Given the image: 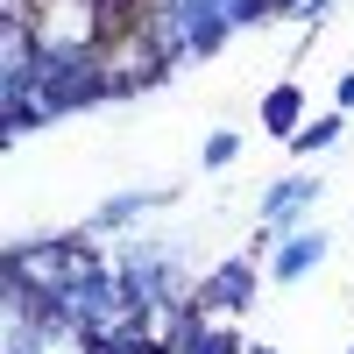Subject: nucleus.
I'll return each instance as SVG.
<instances>
[{
    "mask_svg": "<svg viewBox=\"0 0 354 354\" xmlns=\"http://www.w3.org/2000/svg\"><path fill=\"white\" fill-rule=\"evenodd\" d=\"M262 262L255 255H227V262H213V270L198 277V290H192V305L205 312V319H234V326H241V319L255 312V298H262Z\"/></svg>",
    "mask_w": 354,
    "mask_h": 354,
    "instance_id": "obj_1",
    "label": "nucleus"
},
{
    "mask_svg": "<svg viewBox=\"0 0 354 354\" xmlns=\"http://www.w3.org/2000/svg\"><path fill=\"white\" fill-rule=\"evenodd\" d=\"M163 205H177V185H135V192H113L93 205V220H85L78 234L85 241H121V234H135L149 213H163Z\"/></svg>",
    "mask_w": 354,
    "mask_h": 354,
    "instance_id": "obj_2",
    "label": "nucleus"
},
{
    "mask_svg": "<svg viewBox=\"0 0 354 354\" xmlns=\"http://www.w3.org/2000/svg\"><path fill=\"white\" fill-rule=\"evenodd\" d=\"M326 255H333V234L326 227H298V234H283V241L270 248V283H283V290H298V283H312L319 270H326Z\"/></svg>",
    "mask_w": 354,
    "mask_h": 354,
    "instance_id": "obj_3",
    "label": "nucleus"
},
{
    "mask_svg": "<svg viewBox=\"0 0 354 354\" xmlns=\"http://www.w3.org/2000/svg\"><path fill=\"white\" fill-rule=\"evenodd\" d=\"M170 347H177V354H248V340H241V326H234V319H205L198 305H185Z\"/></svg>",
    "mask_w": 354,
    "mask_h": 354,
    "instance_id": "obj_4",
    "label": "nucleus"
},
{
    "mask_svg": "<svg viewBox=\"0 0 354 354\" xmlns=\"http://www.w3.org/2000/svg\"><path fill=\"white\" fill-rule=\"evenodd\" d=\"M255 121H262V135H270V142H283V149H290V135L312 121V113H305V85H298V78H277L270 93H262Z\"/></svg>",
    "mask_w": 354,
    "mask_h": 354,
    "instance_id": "obj_5",
    "label": "nucleus"
},
{
    "mask_svg": "<svg viewBox=\"0 0 354 354\" xmlns=\"http://www.w3.org/2000/svg\"><path fill=\"white\" fill-rule=\"evenodd\" d=\"M340 135H347V113H312V121L290 135V156H298V163H312V156L340 149Z\"/></svg>",
    "mask_w": 354,
    "mask_h": 354,
    "instance_id": "obj_6",
    "label": "nucleus"
},
{
    "mask_svg": "<svg viewBox=\"0 0 354 354\" xmlns=\"http://www.w3.org/2000/svg\"><path fill=\"white\" fill-rule=\"evenodd\" d=\"M234 163H241V128H213V135H205L198 142V170H234Z\"/></svg>",
    "mask_w": 354,
    "mask_h": 354,
    "instance_id": "obj_7",
    "label": "nucleus"
},
{
    "mask_svg": "<svg viewBox=\"0 0 354 354\" xmlns=\"http://www.w3.org/2000/svg\"><path fill=\"white\" fill-rule=\"evenodd\" d=\"M277 15H290V21H305V28H319L333 15V0H277Z\"/></svg>",
    "mask_w": 354,
    "mask_h": 354,
    "instance_id": "obj_8",
    "label": "nucleus"
},
{
    "mask_svg": "<svg viewBox=\"0 0 354 354\" xmlns=\"http://www.w3.org/2000/svg\"><path fill=\"white\" fill-rule=\"evenodd\" d=\"M333 113H354V71L333 78Z\"/></svg>",
    "mask_w": 354,
    "mask_h": 354,
    "instance_id": "obj_9",
    "label": "nucleus"
},
{
    "mask_svg": "<svg viewBox=\"0 0 354 354\" xmlns=\"http://www.w3.org/2000/svg\"><path fill=\"white\" fill-rule=\"evenodd\" d=\"M248 354H277V347H262V340H248Z\"/></svg>",
    "mask_w": 354,
    "mask_h": 354,
    "instance_id": "obj_10",
    "label": "nucleus"
},
{
    "mask_svg": "<svg viewBox=\"0 0 354 354\" xmlns=\"http://www.w3.org/2000/svg\"><path fill=\"white\" fill-rule=\"evenodd\" d=\"M347 354H354V347H347Z\"/></svg>",
    "mask_w": 354,
    "mask_h": 354,
    "instance_id": "obj_11",
    "label": "nucleus"
}]
</instances>
